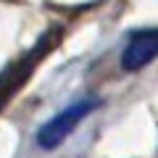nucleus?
I'll use <instances>...</instances> for the list:
<instances>
[{
	"label": "nucleus",
	"mask_w": 158,
	"mask_h": 158,
	"mask_svg": "<svg viewBox=\"0 0 158 158\" xmlns=\"http://www.w3.org/2000/svg\"><path fill=\"white\" fill-rule=\"evenodd\" d=\"M58 37H61V32L42 34V37H40L37 42L32 45V50H27L21 58H19V61H13L11 66H6L3 71H0V108H3L19 90H21V85L27 82L29 77H32L34 66L45 58V53L53 50V45L58 42Z\"/></svg>",
	"instance_id": "f257e3e1"
},
{
	"label": "nucleus",
	"mask_w": 158,
	"mask_h": 158,
	"mask_svg": "<svg viewBox=\"0 0 158 158\" xmlns=\"http://www.w3.org/2000/svg\"><path fill=\"white\" fill-rule=\"evenodd\" d=\"M98 106H100V98H85V100H77V103H71V106H66L63 111H58L50 121H45V124L40 127L37 145L42 148V150H56V148L63 145L66 137L85 121V116H90Z\"/></svg>",
	"instance_id": "f03ea898"
},
{
	"label": "nucleus",
	"mask_w": 158,
	"mask_h": 158,
	"mask_svg": "<svg viewBox=\"0 0 158 158\" xmlns=\"http://www.w3.org/2000/svg\"><path fill=\"white\" fill-rule=\"evenodd\" d=\"M156 58H158V27L137 29L129 34L124 50H121V69L124 71H140Z\"/></svg>",
	"instance_id": "7ed1b4c3"
}]
</instances>
